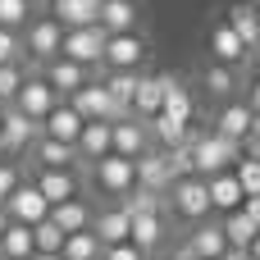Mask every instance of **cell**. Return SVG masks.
Here are the masks:
<instances>
[{"mask_svg": "<svg viewBox=\"0 0 260 260\" xmlns=\"http://www.w3.org/2000/svg\"><path fill=\"white\" fill-rule=\"evenodd\" d=\"M238 160H242V146H238V142L215 137V133H192V174H197V178L229 174Z\"/></svg>", "mask_w": 260, "mask_h": 260, "instance_id": "obj_1", "label": "cell"}, {"mask_svg": "<svg viewBox=\"0 0 260 260\" xmlns=\"http://www.w3.org/2000/svg\"><path fill=\"white\" fill-rule=\"evenodd\" d=\"M169 206H174V215L178 219H187V224H201L206 215H210V197H206V178H178V183H169Z\"/></svg>", "mask_w": 260, "mask_h": 260, "instance_id": "obj_2", "label": "cell"}, {"mask_svg": "<svg viewBox=\"0 0 260 260\" xmlns=\"http://www.w3.org/2000/svg\"><path fill=\"white\" fill-rule=\"evenodd\" d=\"M59 46H64V27H59L50 14H41V18H32V23H27V37H23L27 59L50 64V59H59Z\"/></svg>", "mask_w": 260, "mask_h": 260, "instance_id": "obj_3", "label": "cell"}, {"mask_svg": "<svg viewBox=\"0 0 260 260\" xmlns=\"http://www.w3.org/2000/svg\"><path fill=\"white\" fill-rule=\"evenodd\" d=\"M91 183L105 192V197H114V201H123L133 187H137V174H133V160H119V155H105V160H96L91 165Z\"/></svg>", "mask_w": 260, "mask_h": 260, "instance_id": "obj_4", "label": "cell"}, {"mask_svg": "<svg viewBox=\"0 0 260 260\" xmlns=\"http://www.w3.org/2000/svg\"><path fill=\"white\" fill-rule=\"evenodd\" d=\"M105 55V32L101 23L96 27H78V32H64V46H59V59H73L82 69H96Z\"/></svg>", "mask_w": 260, "mask_h": 260, "instance_id": "obj_5", "label": "cell"}, {"mask_svg": "<svg viewBox=\"0 0 260 260\" xmlns=\"http://www.w3.org/2000/svg\"><path fill=\"white\" fill-rule=\"evenodd\" d=\"M146 59V41L137 32H123V37H105V55L101 64L110 73H137V64Z\"/></svg>", "mask_w": 260, "mask_h": 260, "instance_id": "obj_6", "label": "cell"}, {"mask_svg": "<svg viewBox=\"0 0 260 260\" xmlns=\"http://www.w3.org/2000/svg\"><path fill=\"white\" fill-rule=\"evenodd\" d=\"M5 215H9V224L37 229L41 219H50V206H46V197H41L32 183H18V187H14V197L5 201Z\"/></svg>", "mask_w": 260, "mask_h": 260, "instance_id": "obj_7", "label": "cell"}, {"mask_svg": "<svg viewBox=\"0 0 260 260\" xmlns=\"http://www.w3.org/2000/svg\"><path fill=\"white\" fill-rule=\"evenodd\" d=\"M55 105H59V96L46 87V78H23V87H18V96H14V110H18L23 119L41 123Z\"/></svg>", "mask_w": 260, "mask_h": 260, "instance_id": "obj_8", "label": "cell"}, {"mask_svg": "<svg viewBox=\"0 0 260 260\" xmlns=\"http://www.w3.org/2000/svg\"><path fill=\"white\" fill-rule=\"evenodd\" d=\"M151 151V133L142 119H123V123H110V155L119 160H137Z\"/></svg>", "mask_w": 260, "mask_h": 260, "instance_id": "obj_9", "label": "cell"}, {"mask_svg": "<svg viewBox=\"0 0 260 260\" xmlns=\"http://www.w3.org/2000/svg\"><path fill=\"white\" fill-rule=\"evenodd\" d=\"M37 137H41V123L23 119V114L9 105V110H5V119H0V151H5V155H18V151H27Z\"/></svg>", "mask_w": 260, "mask_h": 260, "instance_id": "obj_10", "label": "cell"}, {"mask_svg": "<svg viewBox=\"0 0 260 260\" xmlns=\"http://www.w3.org/2000/svg\"><path fill=\"white\" fill-rule=\"evenodd\" d=\"M165 82H169V73H137V91H133V119L151 123V119L160 114Z\"/></svg>", "mask_w": 260, "mask_h": 260, "instance_id": "obj_11", "label": "cell"}, {"mask_svg": "<svg viewBox=\"0 0 260 260\" xmlns=\"http://www.w3.org/2000/svg\"><path fill=\"white\" fill-rule=\"evenodd\" d=\"M50 18H55L64 32L96 27V23H101V0H50Z\"/></svg>", "mask_w": 260, "mask_h": 260, "instance_id": "obj_12", "label": "cell"}, {"mask_svg": "<svg viewBox=\"0 0 260 260\" xmlns=\"http://www.w3.org/2000/svg\"><path fill=\"white\" fill-rule=\"evenodd\" d=\"M41 78H46V87H50L55 96H73V91H82V87L91 82V69H82V64H73V59H50Z\"/></svg>", "mask_w": 260, "mask_h": 260, "instance_id": "obj_13", "label": "cell"}, {"mask_svg": "<svg viewBox=\"0 0 260 260\" xmlns=\"http://www.w3.org/2000/svg\"><path fill=\"white\" fill-rule=\"evenodd\" d=\"M41 137L64 142V146H78V137H82V119H78V110H73L69 101H59V105L41 119Z\"/></svg>", "mask_w": 260, "mask_h": 260, "instance_id": "obj_14", "label": "cell"}, {"mask_svg": "<svg viewBox=\"0 0 260 260\" xmlns=\"http://www.w3.org/2000/svg\"><path fill=\"white\" fill-rule=\"evenodd\" d=\"M32 187L46 197V206H64V201L78 197V174L73 169H37Z\"/></svg>", "mask_w": 260, "mask_h": 260, "instance_id": "obj_15", "label": "cell"}, {"mask_svg": "<svg viewBox=\"0 0 260 260\" xmlns=\"http://www.w3.org/2000/svg\"><path fill=\"white\" fill-rule=\"evenodd\" d=\"M133 174H137V187H146V192H169V165H165V151H146V155H137L133 160Z\"/></svg>", "mask_w": 260, "mask_h": 260, "instance_id": "obj_16", "label": "cell"}, {"mask_svg": "<svg viewBox=\"0 0 260 260\" xmlns=\"http://www.w3.org/2000/svg\"><path fill=\"white\" fill-rule=\"evenodd\" d=\"M206 197H210V210H219V215H233V210H242V201H247L242 187H238V178H233V169L206 178Z\"/></svg>", "mask_w": 260, "mask_h": 260, "instance_id": "obj_17", "label": "cell"}, {"mask_svg": "<svg viewBox=\"0 0 260 260\" xmlns=\"http://www.w3.org/2000/svg\"><path fill=\"white\" fill-rule=\"evenodd\" d=\"M91 219H96V210H91L82 197H73V201H64V206H50V224H55L64 238H69V233H87Z\"/></svg>", "mask_w": 260, "mask_h": 260, "instance_id": "obj_18", "label": "cell"}, {"mask_svg": "<svg viewBox=\"0 0 260 260\" xmlns=\"http://www.w3.org/2000/svg\"><path fill=\"white\" fill-rule=\"evenodd\" d=\"M101 32L105 37L137 32V0H101Z\"/></svg>", "mask_w": 260, "mask_h": 260, "instance_id": "obj_19", "label": "cell"}, {"mask_svg": "<svg viewBox=\"0 0 260 260\" xmlns=\"http://www.w3.org/2000/svg\"><path fill=\"white\" fill-rule=\"evenodd\" d=\"M247 50H256L260 46V14H256V5H247V0H238V5H229V23H224Z\"/></svg>", "mask_w": 260, "mask_h": 260, "instance_id": "obj_20", "label": "cell"}, {"mask_svg": "<svg viewBox=\"0 0 260 260\" xmlns=\"http://www.w3.org/2000/svg\"><path fill=\"white\" fill-rule=\"evenodd\" d=\"M251 119H256V114L247 110V101H233V105H224V110H219V119H215V128H210V133H215V137H229V142H238V146H242V137L251 133Z\"/></svg>", "mask_w": 260, "mask_h": 260, "instance_id": "obj_21", "label": "cell"}, {"mask_svg": "<svg viewBox=\"0 0 260 260\" xmlns=\"http://www.w3.org/2000/svg\"><path fill=\"white\" fill-rule=\"evenodd\" d=\"M128 229H133V219H128L119 206H110V210H101V215L91 219V233H96L101 251H105V247H119V242H128Z\"/></svg>", "mask_w": 260, "mask_h": 260, "instance_id": "obj_22", "label": "cell"}, {"mask_svg": "<svg viewBox=\"0 0 260 260\" xmlns=\"http://www.w3.org/2000/svg\"><path fill=\"white\" fill-rule=\"evenodd\" d=\"M155 119H169V123H192V91L178 82V78H169L165 82V101H160V114Z\"/></svg>", "mask_w": 260, "mask_h": 260, "instance_id": "obj_23", "label": "cell"}, {"mask_svg": "<svg viewBox=\"0 0 260 260\" xmlns=\"http://www.w3.org/2000/svg\"><path fill=\"white\" fill-rule=\"evenodd\" d=\"M78 165H96L110 155V123H82V137H78Z\"/></svg>", "mask_w": 260, "mask_h": 260, "instance_id": "obj_24", "label": "cell"}, {"mask_svg": "<svg viewBox=\"0 0 260 260\" xmlns=\"http://www.w3.org/2000/svg\"><path fill=\"white\" fill-rule=\"evenodd\" d=\"M27 151H32L37 169H73V165H78V151L64 146V142H50V137H37Z\"/></svg>", "mask_w": 260, "mask_h": 260, "instance_id": "obj_25", "label": "cell"}, {"mask_svg": "<svg viewBox=\"0 0 260 260\" xmlns=\"http://www.w3.org/2000/svg\"><path fill=\"white\" fill-rule=\"evenodd\" d=\"M128 242H133L142 256H151V251L165 242V219H160V215H137L133 229H128Z\"/></svg>", "mask_w": 260, "mask_h": 260, "instance_id": "obj_26", "label": "cell"}, {"mask_svg": "<svg viewBox=\"0 0 260 260\" xmlns=\"http://www.w3.org/2000/svg\"><path fill=\"white\" fill-rule=\"evenodd\" d=\"M187 247L197 251V260H219L229 251V242H224V229L219 224H197L192 229V238H187Z\"/></svg>", "mask_w": 260, "mask_h": 260, "instance_id": "obj_27", "label": "cell"}, {"mask_svg": "<svg viewBox=\"0 0 260 260\" xmlns=\"http://www.w3.org/2000/svg\"><path fill=\"white\" fill-rule=\"evenodd\" d=\"M219 229H224V242H229V251H247V247L256 242V233H260V229L247 219V215H242V210L224 215V219H219Z\"/></svg>", "mask_w": 260, "mask_h": 260, "instance_id": "obj_28", "label": "cell"}, {"mask_svg": "<svg viewBox=\"0 0 260 260\" xmlns=\"http://www.w3.org/2000/svg\"><path fill=\"white\" fill-rule=\"evenodd\" d=\"M210 55H215V64H229V69H233V64H242L251 50H247L229 27H215V32H210Z\"/></svg>", "mask_w": 260, "mask_h": 260, "instance_id": "obj_29", "label": "cell"}, {"mask_svg": "<svg viewBox=\"0 0 260 260\" xmlns=\"http://www.w3.org/2000/svg\"><path fill=\"white\" fill-rule=\"evenodd\" d=\"M32 256H37V247H32V229L9 224L5 238H0V260H32Z\"/></svg>", "mask_w": 260, "mask_h": 260, "instance_id": "obj_30", "label": "cell"}, {"mask_svg": "<svg viewBox=\"0 0 260 260\" xmlns=\"http://www.w3.org/2000/svg\"><path fill=\"white\" fill-rule=\"evenodd\" d=\"M119 210H123L128 219H137V215H165V197H160V192H146V187H133V192L119 201Z\"/></svg>", "mask_w": 260, "mask_h": 260, "instance_id": "obj_31", "label": "cell"}, {"mask_svg": "<svg viewBox=\"0 0 260 260\" xmlns=\"http://www.w3.org/2000/svg\"><path fill=\"white\" fill-rule=\"evenodd\" d=\"M59 260H101V242H96V233H91V229H87V233H69L64 247H59Z\"/></svg>", "mask_w": 260, "mask_h": 260, "instance_id": "obj_32", "label": "cell"}, {"mask_svg": "<svg viewBox=\"0 0 260 260\" xmlns=\"http://www.w3.org/2000/svg\"><path fill=\"white\" fill-rule=\"evenodd\" d=\"M101 87L110 91V101H114V105L133 110V91H137V73H105V78H101Z\"/></svg>", "mask_w": 260, "mask_h": 260, "instance_id": "obj_33", "label": "cell"}, {"mask_svg": "<svg viewBox=\"0 0 260 260\" xmlns=\"http://www.w3.org/2000/svg\"><path fill=\"white\" fill-rule=\"evenodd\" d=\"M32 23V0H0V27L5 32H18Z\"/></svg>", "mask_w": 260, "mask_h": 260, "instance_id": "obj_34", "label": "cell"}, {"mask_svg": "<svg viewBox=\"0 0 260 260\" xmlns=\"http://www.w3.org/2000/svg\"><path fill=\"white\" fill-rule=\"evenodd\" d=\"M32 247H37V256H59V247H64V233H59L50 219H41V224L32 229Z\"/></svg>", "mask_w": 260, "mask_h": 260, "instance_id": "obj_35", "label": "cell"}, {"mask_svg": "<svg viewBox=\"0 0 260 260\" xmlns=\"http://www.w3.org/2000/svg\"><path fill=\"white\" fill-rule=\"evenodd\" d=\"M233 87H238V73L229 64H210L206 69V91L210 96H233Z\"/></svg>", "mask_w": 260, "mask_h": 260, "instance_id": "obj_36", "label": "cell"}, {"mask_svg": "<svg viewBox=\"0 0 260 260\" xmlns=\"http://www.w3.org/2000/svg\"><path fill=\"white\" fill-rule=\"evenodd\" d=\"M233 178H238V187H242V197H260V160H238L233 165Z\"/></svg>", "mask_w": 260, "mask_h": 260, "instance_id": "obj_37", "label": "cell"}, {"mask_svg": "<svg viewBox=\"0 0 260 260\" xmlns=\"http://www.w3.org/2000/svg\"><path fill=\"white\" fill-rule=\"evenodd\" d=\"M23 64H0V105H14L18 87H23Z\"/></svg>", "mask_w": 260, "mask_h": 260, "instance_id": "obj_38", "label": "cell"}, {"mask_svg": "<svg viewBox=\"0 0 260 260\" xmlns=\"http://www.w3.org/2000/svg\"><path fill=\"white\" fill-rule=\"evenodd\" d=\"M23 183V174H18V165H9V160H0V206L14 197V187Z\"/></svg>", "mask_w": 260, "mask_h": 260, "instance_id": "obj_39", "label": "cell"}, {"mask_svg": "<svg viewBox=\"0 0 260 260\" xmlns=\"http://www.w3.org/2000/svg\"><path fill=\"white\" fill-rule=\"evenodd\" d=\"M18 55H23L18 32H5V27H0V64H18Z\"/></svg>", "mask_w": 260, "mask_h": 260, "instance_id": "obj_40", "label": "cell"}, {"mask_svg": "<svg viewBox=\"0 0 260 260\" xmlns=\"http://www.w3.org/2000/svg\"><path fill=\"white\" fill-rule=\"evenodd\" d=\"M101 260H146V256H142L133 242H119V247H105V251H101Z\"/></svg>", "mask_w": 260, "mask_h": 260, "instance_id": "obj_41", "label": "cell"}, {"mask_svg": "<svg viewBox=\"0 0 260 260\" xmlns=\"http://www.w3.org/2000/svg\"><path fill=\"white\" fill-rule=\"evenodd\" d=\"M242 215H247V219L260 229V197H247V201H242Z\"/></svg>", "mask_w": 260, "mask_h": 260, "instance_id": "obj_42", "label": "cell"}, {"mask_svg": "<svg viewBox=\"0 0 260 260\" xmlns=\"http://www.w3.org/2000/svg\"><path fill=\"white\" fill-rule=\"evenodd\" d=\"M247 110H251V114H256V119H260V82H256V87H251V101H247Z\"/></svg>", "mask_w": 260, "mask_h": 260, "instance_id": "obj_43", "label": "cell"}, {"mask_svg": "<svg viewBox=\"0 0 260 260\" xmlns=\"http://www.w3.org/2000/svg\"><path fill=\"white\" fill-rule=\"evenodd\" d=\"M174 260H197V251H192V247H187V242H183V247H178V251H174Z\"/></svg>", "mask_w": 260, "mask_h": 260, "instance_id": "obj_44", "label": "cell"}, {"mask_svg": "<svg viewBox=\"0 0 260 260\" xmlns=\"http://www.w3.org/2000/svg\"><path fill=\"white\" fill-rule=\"evenodd\" d=\"M247 260H260V233H256V242L247 247Z\"/></svg>", "mask_w": 260, "mask_h": 260, "instance_id": "obj_45", "label": "cell"}, {"mask_svg": "<svg viewBox=\"0 0 260 260\" xmlns=\"http://www.w3.org/2000/svg\"><path fill=\"white\" fill-rule=\"evenodd\" d=\"M219 260H247V251H224Z\"/></svg>", "mask_w": 260, "mask_h": 260, "instance_id": "obj_46", "label": "cell"}, {"mask_svg": "<svg viewBox=\"0 0 260 260\" xmlns=\"http://www.w3.org/2000/svg\"><path fill=\"white\" fill-rule=\"evenodd\" d=\"M5 229H9V215H5V206H0V238H5Z\"/></svg>", "mask_w": 260, "mask_h": 260, "instance_id": "obj_47", "label": "cell"}, {"mask_svg": "<svg viewBox=\"0 0 260 260\" xmlns=\"http://www.w3.org/2000/svg\"><path fill=\"white\" fill-rule=\"evenodd\" d=\"M32 260H59V256H32Z\"/></svg>", "mask_w": 260, "mask_h": 260, "instance_id": "obj_48", "label": "cell"}, {"mask_svg": "<svg viewBox=\"0 0 260 260\" xmlns=\"http://www.w3.org/2000/svg\"><path fill=\"white\" fill-rule=\"evenodd\" d=\"M251 55H256V64H260V46H256V50H251Z\"/></svg>", "mask_w": 260, "mask_h": 260, "instance_id": "obj_49", "label": "cell"}, {"mask_svg": "<svg viewBox=\"0 0 260 260\" xmlns=\"http://www.w3.org/2000/svg\"><path fill=\"white\" fill-rule=\"evenodd\" d=\"M5 110H9V105H0V119H5Z\"/></svg>", "mask_w": 260, "mask_h": 260, "instance_id": "obj_50", "label": "cell"}, {"mask_svg": "<svg viewBox=\"0 0 260 260\" xmlns=\"http://www.w3.org/2000/svg\"><path fill=\"white\" fill-rule=\"evenodd\" d=\"M256 14H260V5H256Z\"/></svg>", "mask_w": 260, "mask_h": 260, "instance_id": "obj_51", "label": "cell"}]
</instances>
